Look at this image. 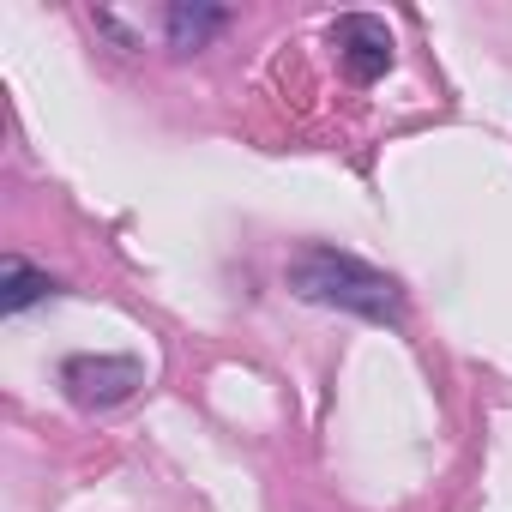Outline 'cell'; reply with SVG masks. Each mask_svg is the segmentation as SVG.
Here are the masks:
<instances>
[{"mask_svg":"<svg viewBox=\"0 0 512 512\" xmlns=\"http://www.w3.org/2000/svg\"><path fill=\"white\" fill-rule=\"evenodd\" d=\"M284 278L314 308H338V314H356V320H374V326H398L404 320V290L380 266L356 260V253H344L332 241L302 247L296 260L284 266Z\"/></svg>","mask_w":512,"mask_h":512,"instance_id":"1","label":"cell"},{"mask_svg":"<svg viewBox=\"0 0 512 512\" xmlns=\"http://www.w3.org/2000/svg\"><path fill=\"white\" fill-rule=\"evenodd\" d=\"M61 386H67V398L79 410H115L145 386V368L133 356H67Z\"/></svg>","mask_w":512,"mask_h":512,"instance_id":"2","label":"cell"},{"mask_svg":"<svg viewBox=\"0 0 512 512\" xmlns=\"http://www.w3.org/2000/svg\"><path fill=\"white\" fill-rule=\"evenodd\" d=\"M332 49H338V67H344V79L350 85H374V79H386L392 73V31H386V19H374V13H344L338 25H332Z\"/></svg>","mask_w":512,"mask_h":512,"instance_id":"3","label":"cell"},{"mask_svg":"<svg viewBox=\"0 0 512 512\" xmlns=\"http://www.w3.org/2000/svg\"><path fill=\"white\" fill-rule=\"evenodd\" d=\"M223 25H229V13H223V7H169V13H163L169 49H181V55H187V49H205Z\"/></svg>","mask_w":512,"mask_h":512,"instance_id":"4","label":"cell"},{"mask_svg":"<svg viewBox=\"0 0 512 512\" xmlns=\"http://www.w3.org/2000/svg\"><path fill=\"white\" fill-rule=\"evenodd\" d=\"M0 290H7V296H0V308H7V314H25L31 302L55 296V278L37 272L31 260H19V253H7V278H0Z\"/></svg>","mask_w":512,"mask_h":512,"instance_id":"5","label":"cell"}]
</instances>
